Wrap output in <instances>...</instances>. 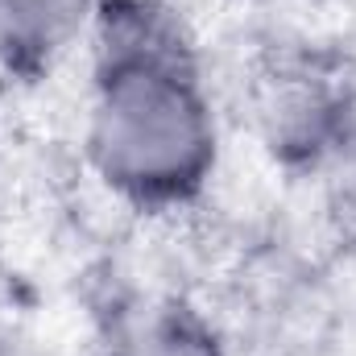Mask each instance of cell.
Instances as JSON below:
<instances>
[{"mask_svg":"<svg viewBox=\"0 0 356 356\" xmlns=\"http://www.w3.org/2000/svg\"><path fill=\"white\" fill-rule=\"evenodd\" d=\"M99 0H0V67L50 71L91 33Z\"/></svg>","mask_w":356,"mask_h":356,"instance_id":"obj_2","label":"cell"},{"mask_svg":"<svg viewBox=\"0 0 356 356\" xmlns=\"http://www.w3.org/2000/svg\"><path fill=\"white\" fill-rule=\"evenodd\" d=\"M83 154L137 211H182L220 170V112L195 38L166 0H99Z\"/></svg>","mask_w":356,"mask_h":356,"instance_id":"obj_1","label":"cell"},{"mask_svg":"<svg viewBox=\"0 0 356 356\" xmlns=\"http://www.w3.org/2000/svg\"><path fill=\"white\" fill-rule=\"evenodd\" d=\"M99 356H228L216 323L182 298H145L120 311Z\"/></svg>","mask_w":356,"mask_h":356,"instance_id":"obj_3","label":"cell"},{"mask_svg":"<svg viewBox=\"0 0 356 356\" xmlns=\"http://www.w3.org/2000/svg\"><path fill=\"white\" fill-rule=\"evenodd\" d=\"M0 158H4V137H0Z\"/></svg>","mask_w":356,"mask_h":356,"instance_id":"obj_4","label":"cell"}]
</instances>
